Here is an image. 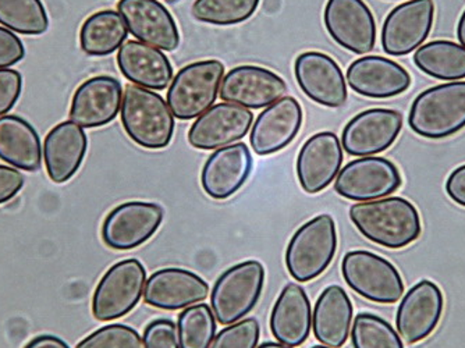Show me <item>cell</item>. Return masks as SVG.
<instances>
[{"label": "cell", "instance_id": "obj_1", "mask_svg": "<svg viewBox=\"0 0 465 348\" xmlns=\"http://www.w3.org/2000/svg\"><path fill=\"white\" fill-rule=\"evenodd\" d=\"M350 221L373 244L403 250L422 234L417 206L401 197H385L351 205Z\"/></svg>", "mask_w": 465, "mask_h": 348}, {"label": "cell", "instance_id": "obj_2", "mask_svg": "<svg viewBox=\"0 0 465 348\" xmlns=\"http://www.w3.org/2000/svg\"><path fill=\"white\" fill-rule=\"evenodd\" d=\"M120 112L125 134L141 148L158 151L171 145L176 123L171 107L155 91L129 84Z\"/></svg>", "mask_w": 465, "mask_h": 348}, {"label": "cell", "instance_id": "obj_3", "mask_svg": "<svg viewBox=\"0 0 465 348\" xmlns=\"http://www.w3.org/2000/svg\"><path fill=\"white\" fill-rule=\"evenodd\" d=\"M412 132L427 140H445L465 128V81L439 84L418 94L410 109Z\"/></svg>", "mask_w": 465, "mask_h": 348}, {"label": "cell", "instance_id": "obj_4", "mask_svg": "<svg viewBox=\"0 0 465 348\" xmlns=\"http://www.w3.org/2000/svg\"><path fill=\"white\" fill-rule=\"evenodd\" d=\"M336 222L331 214L313 217L292 234L286 248V268L295 282L320 277L331 266L337 253Z\"/></svg>", "mask_w": 465, "mask_h": 348}, {"label": "cell", "instance_id": "obj_5", "mask_svg": "<svg viewBox=\"0 0 465 348\" xmlns=\"http://www.w3.org/2000/svg\"><path fill=\"white\" fill-rule=\"evenodd\" d=\"M224 77L221 60L190 63L179 70L167 91L166 102L172 114L183 122L198 119L218 98Z\"/></svg>", "mask_w": 465, "mask_h": 348}, {"label": "cell", "instance_id": "obj_6", "mask_svg": "<svg viewBox=\"0 0 465 348\" xmlns=\"http://www.w3.org/2000/svg\"><path fill=\"white\" fill-rule=\"evenodd\" d=\"M265 268L260 261L250 259L224 271L211 292V308L219 323H236L255 308L263 286Z\"/></svg>", "mask_w": 465, "mask_h": 348}, {"label": "cell", "instance_id": "obj_7", "mask_svg": "<svg viewBox=\"0 0 465 348\" xmlns=\"http://www.w3.org/2000/svg\"><path fill=\"white\" fill-rule=\"evenodd\" d=\"M341 274L352 292L371 303H396L404 295L399 269L371 251H349L341 261Z\"/></svg>", "mask_w": 465, "mask_h": 348}, {"label": "cell", "instance_id": "obj_8", "mask_svg": "<svg viewBox=\"0 0 465 348\" xmlns=\"http://www.w3.org/2000/svg\"><path fill=\"white\" fill-rule=\"evenodd\" d=\"M146 271L135 258L123 259L106 271L93 295L94 318L111 322L132 313L143 295Z\"/></svg>", "mask_w": 465, "mask_h": 348}, {"label": "cell", "instance_id": "obj_9", "mask_svg": "<svg viewBox=\"0 0 465 348\" xmlns=\"http://www.w3.org/2000/svg\"><path fill=\"white\" fill-rule=\"evenodd\" d=\"M403 184L399 167L381 156H364L349 162L334 182V191L354 203L391 197Z\"/></svg>", "mask_w": 465, "mask_h": 348}, {"label": "cell", "instance_id": "obj_10", "mask_svg": "<svg viewBox=\"0 0 465 348\" xmlns=\"http://www.w3.org/2000/svg\"><path fill=\"white\" fill-rule=\"evenodd\" d=\"M163 217L164 211L159 204L143 201L120 204L104 217L102 240L112 250H134L156 234Z\"/></svg>", "mask_w": 465, "mask_h": 348}, {"label": "cell", "instance_id": "obj_11", "mask_svg": "<svg viewBox=\"0 0 465 348\" xmlns=\"http://www.w3.org/2000/svg\"><path fill=\"white\" fill-rule=\"evenodd\" d=\"M403 114L394 109L373 107L352 117L341 134V146L351 156L378 155L391 148L403 130Z\"/></svg>", "mask_w": 465, "mask_h": 348}, {"label": "cell", "instance_id": "obj_12", "mask_svg": "<svg viewBox=\"0 0 465 348\" xmlns=\"http://www.w3.org/2000/svg\"><path fill=\"white\" fill-rule=\"evenodd\" d=\"M435 20L433 0H409L394 7L383 23L381 42L385 54L407 56L425 44Z\"/></svg>", "mask_w": 465, "mask_h": 348}, {"label": "cell", "instance_id": "obj_13", "mask_svg": "<svg viewBox=\"0 0 465 348\" xmlns=\"http://www.w3.org/2000/svg\"><path fill=\"white\" fill-rule=\"evenodd\" d=\"M326 31L337 45L367 55L376 44V21L364 0H328L323 12Z\"/></svg>", "mask_w": 465, "mask_h": 348}, {"label": "cell", "instance_id": "obj_14", "mask_svg": "<svg viewBox=\"0 0 465 348\" xmlns=\"http://www.w3.org/2000/svg\"><path fill=\"white\" fill-rule=\"evenodd\" d=\"M445 295L432 280H420L400 301L396 315L397 333L407 344L428 339L440 323Z\"/></svg>", "mask_w": 465, "mask_h": 348}, {"label": "cell", "instance_id": "obj_15", "mask_svg": "<svg viewBox=\"0 0 465 348\" xmlns=\"http://www.w3.org/2000/svg\"><path fill=\"white\" fill-rule=\"evenodd\" d=\"M294 75L302 93L315 104L331 109L346 104V77L329 55L318 51L299 55L294 62Z\"/></svg>", "mask_w": 465, "mask_h": 348}, {"label": "cell", "instance_id": "obj_16", "mask_svg": "<svg viewBox=\"0 0 465 348\" xmlns=\"http://www.w3.org/2000/svg\"><path fill=\"white\" fill-rule=\"evenodd\" d=\"M253 114L247 107L222 102L193 123L188 143L201 151L224 148L242 140L252 125Z\"/></svg>", "mask_w": 465, "mask_h": 348}, {"label": "cell", "instance_id": "obj_17", "mask_svg": "<svg viewBox=\"0 0 465 348\" xmlns=\"http://www.w3.org/2000/svg\"><path fill=\"white\" fill-rule=\"evenodd\" d=\"M129 33L146 45L173 52L180 45L176 20L158 0H119L117 4Z\"/></svg>", "mask_w": 465, "mask_h": 348}, {"label": "cell", "instance_id": "obj_18", "mask_svg": "<svg viewBox=\"0 0 465 348\" xmlns=\"http://www.w3.org/2000/svg\"><path fill=\"white\" fill-rule=\"evenodd\" d=\"M287 84L265 67L242 65L230 70L222 81L221 98L247 109H262L283 98Z\"/></svg>", "mask_w": 465, "mask_h": 348}, {"label": "cell", "instance_id": "obj_19", "mask_svg": "<svg viewBox=\"0 0 465 348\" xmlns=\"http://www.w3.org/2000/svg\"><path fill=\"white\" fill-rule=\"evenodd\" d=\"M123 88L117 78L95 75L77 86L70 104L69 117L83 128L109 124L122 111Z\"/></svg>", "mask_w": 465, "mask_h": 348}, {"label": "cell", "instance_id": "obj_20", "mask_svg": "<svg viewBox=\"0 0 465 348\" xmlns=\"http://www.w3.org/2000/svg\"><path fill=\"white\" fill-rule=\"evenodd\" d=\"M343 164V146L334 133H316L297 156V179L307 194L322 193L336 180Z\"/></svg>", "mask_w": 465, "mask_h": 348}, {"label": "cell", "instance_id": "obj_21", "mask_svg": "<svg viewBox=\"0 0 465 348\" xmlns=\"http://www.w3.org/2000/svg\"><path fill=\"white\" fill-rule=\"evenodd\" d=\"M302 107L292 96H283L265 107L253 123L250 143L260 156L273 155L289 146L302 130Z\"/></svg>", "mask_w": 465, "mask_h": 348}, {"label": "cell", "instance_id": "obj_22", "mask_svg": "<svg viewBox=\"0 0 465 348\" xmlns=\"http://www.w3.org/2000/svg\"><path fill=\"white\" fill-rule=\"evenodd\" d=\"M252 164V155L245 144L216 149L201 172L203 190L213 200H229L250 179Z\"/></svg>", "mask_w": 465, "mask_h": 348}, {"label": "cell", "instance_id": "obj_23", "mask_svg": "<svg viewBox=\"0 0 465 348\" xmlns=\"http://www.w3.org/2000/svg\"><path fill=\"white\" fill-rule=\"evenodd\" d=\"M347 83L358 95L389 99L407 93L411 86L410 73L399 63L383 56H362L347 69Z\"/></svg>", "mask_w": 465, "mask_h": 348}, {"label": "cell", "instance_id": "obj_24", "mask_svg": "<svg viewBox=\"0 0 465 348\" xmlns=\"http://www.w3.org/2000/svg\"><path fill=\"white\" fill-rule=\"evenodd\" d=\"M208 283L194 272L182 268L159 269L146 280L143 300L150 307L179 311L203 303Z\"/></svg>", "mask_w": 465, "mask_h": 348}, {"label": "cell", "instance_id": "obj_25", "mask_svg": "<svg viewBox=\"0 0 465 348\" xmlns=\"http://www.w3.org/2000/svg\"><path fill=\"white\" fill-rule=\"evenodd\" d=\"M87 151V133L72 120L51 128L42 148L49 180L54 184H64L72 180L80 170Z\"/></svg>", "mask_w": 465, "mask_h": 348}, {"label": "cell", "instance_id": "obj_26", "mask_svg": "<svg viewBox=\"0 0 465 348\" xmlns=\"http://www.w3.org/2000/svg\"><path fill=\"white\" fill-rule=\"evenodd\" d=\"M272 334L282 344L300 347L312 328V310L307 293L297 283H287L272 308Z\"/></svg>", "mask_w": 465, "mask_h": 348}, {"label": "cell", "instance_id": "obj_27", "mask_svg": "<svg viewBox=\"0 0 465 348\" xmlns=\"http://www.w3.org/2000/svg\"><path fill=\"white\" fill-rule=\"evenodd\" d=\"M120 73L146 90L163 91L173 80L171 60L163 52L140 41H127L117 54Z\"/></svg>", "mask_w": 465, "mask_h": 348}, {"label": "cell", "instance_id": "obj_28", "mask_svg": "<svg viewBox=\"0 0 465 348\" xmlns=\"http://www.w3.org/2000/svg\"><path fill=\"white\" fill-rule=\"evenodd\" d=\"M354 307L346 290L337 284L326 287L312 313L313 336L321 344L341 348L351 333Z\"/></svg>", "mask_w": 465, "mask_h": 348}, {"label": "cell", "instance_id": "obj_29", "mask_svg": "<svg viewBox=\"0 0 465 348\" xmlns=\"http://www.w3.org/2000/svg\"><path fill=\"white\" fill-rule=\"evenodd\" d=\"M0 159L25 172L41 169V138L35 128L17 114L0 117Z\"/></svg>", "mask_w": 465, "mask_h": 348}, {"label": "cell", "instance_id": "obj_30", "mask_svg": "<svg viewBox=\"0 0 465 348\" xmlns=\"http://www.w3.org/2000/svg\"><path fill=\"white\" fill-rule=\"evenodd\" d=\"M129 35L124 18L116 10H99L80 28L81 51L88 56L104 57L122 48Z\"/></svg>", "mask_w": 465, "mask_h": 348}, {"label": "cell", "instance_id": "obj_31", "mask_svg": "<svg viewBox=\"0 0 465 348\" xmlns=\"http://www.w3.org/2000/svg\"><path fill=\"white\" fill-rule=\"evenodd\" d=\"M414 65L436 80L461 81L465 78V48L453 41L436 39L415 51Z\"/></svg>", "mask_w": 465, "mask_h": 348}, {"label": "cell", "instance_id": "obj_32", "mask_svg": "<svg viewBox=\"0 0 465 348\" xmlns=\"http://www.w3.org/2000/svg\"><path fill=\"white\" fill-rule=\"evenodd\" d=\"M0 25L21 35L38 36L49 28L42 0H0Z\"/></svg>", "mask_w": 465, "mask_h": 348}, {"label": "cell", "instance_id": "obj_33", "mask_svg": "<svg viewBox=\"0 0 465 348\" xmlns=\"http://www.w3.org/2000/svg\"><path fill=\"white\" fill-rule=\"evenodd\" d=\"M216 318L206 303L184 308L177 321L180 348H209L216 336Z\"/></svg>", "mask_w": 465, "mask_h": 348}, {"label": "cell", "instance_id": "obj_34", "mask_svg": "<svg viewBox=\"0 0 465 348\" xmlns=\"http://www.w3.org/2000/svg\"><path fill=\"white\" fill-rule=\"evenodd\" d=\"M261 0H195L193 17L213 25H236L250 20Z\"/></svg>", "mask_w": 465, "mask_h": 348}, {"label": "cell", "instance_id": "obj_35", "mask_svg": "<svg viewBox=\"0 0 465 348\" xmlns=\"http://www.w3.org/2000/svg\"><path fill=\"white\" fill-rule=\"evenodd\" d=\"M351 342L354 348H404L396 329L386 319L370 313L355 316Z\"/></svg>", "mask_w": 465, "mask_h": 348}, {"label": "cell", "instance_id": "obj_36", "mask_svg": "<svg viewBox=\"0 0 465 348\" xmlns=\"http://www.w3.org/2000/svg\"><path fill=\"white\" fill-rule=\"evenodd\" d=\"M75 348H143V343L132 326L114 323L84 337Z\"/></svg>", "mask_w": 465, "mask_h": 348}, {"label": "cell", "instance_id": "obj_37", "mask_svg": "<svg viewBox=\"0 0 465 348\" xmlns=\"http://www.w3.org/2000/svg\"><path fill=\"white\" fill-rule=\"evenodd\" d=\"M261 326L255 318L242 319L222 329L209 348H257Z\"/></svg>", "mask_w": 465, "mask_h": 348}, {"label": "cell", "instance_id": "obj_38", "mask_svg": "<svg viewBox=\"0 0 465 348\" xmlns=\"http://www.w3.org/2000/svg\"><path fill=\"white\" fill-rule=\"evenodd\" d=\"M143 348H180L177 324L171 319L159 318L146 324Z\"/></svg>", "mask_w": 465, "mask_h": 348}, {"label": "cell", "instance_id": "obj_39", "mask_svg": "<svg viewBox=\"0 0 465 348\" xmlns=\"http://www.w3.org/2000/svg\"><path fill=\"white\" fill-rule=\"evenodd\" d=\"M23 93V75L15 69H0V117L6 116Z\"/></svg>", "mask_w": 465, "mask_h": 348}, {"label": "cell", "instance_id": "obj_40", "mask_svg": "<svg viewBox=\"0 0 465 348\" xmlns=\"http://www.w3.org/2000/svg\"><path fill=\"white\" fill-rule=\"evenodd\" d=\"M25 57V44L13 31L0 27V69H10Z\"/></svg>", "mask_w": 465, "mask_h": 348}, {"label": "cell", "instance_id": "obj_41", "mask_svg": "<svg viewBox=\"0 0 465 348\" xmlns=\"http://www.w3.org/2000/svg\"><path fill=\"white\" fill-rule=\"evenodd\" d=\"M25 179L12 166L0 164V205L9 203L25 187Z\"/></svg>", "mask_w": 465, "mask_h": 348}, {"label": "cell", "instance_id": "obj_42", "mask_svg": "<svg viewBox=\"0 0 465 348\" xmlns=\"http://www.w3.org/2000/svg\"><path fill=\"white\" fill-rule=\"evenodd\" d=\"M446 194L457 205L465 208V164L456 167L449 174L445 185Z\"/></svg>", "mask_w": 465, "mask_h": 348}, {"label": "cell", "instance_id": "obj_43", "mask_svg": "<svg viewBox=\"0 0 465 348\" xmlns=\"http://www.w3.org/2000/svg\"><path fill=\"white\" fill-rule=\"evenodd\" d=\"M25 348H70V345L54 334H39L31 339Z\"/></svg>", "mask_w": 465, "mask_h": 348}, {"label": "cell", "instance_id": "obj_44", "mask_svg": "<svg viewBox=\"0 0 465 348\" xmlns=\"http://www.w3.org/2000/svg\"><path fill=\"white\" fill-rule=\"evenodd\" d=\"M457 38H459L460 45L465 48V10L460 17L459 25H457Z\"/></svg>", "mask_w": 465, "mask_h": 348}, {"label": "cell", "instance_id": "obj_45", "mask_svg": "<svg viewBox=\"0 0 465 348\" xmlns=\"http://www.w3.org/2000/svg\"><path fill=\"white\" fill-rule=\"evenodd\" d=\"M257 348H294L290 347V345L282 344V343H276V342H265L262 343V344L258 345Z\"/></svg>", "mask_w": 465, "mask_h": 348}, {"label": "cell", "instance_id": "obj_46", "mask_svg": "<svg viewBox=\"0 0 465 348\" xmlns=\"http://www.w3.org/2000/svg\"><path fill=\"white\" fill-rule=\"evenodd\" d=\"M312 348H331V347H328V345L321 344V345H313Z\"/></svg>", "mask_w": 465, "mask_h": 348}]
</instances>
